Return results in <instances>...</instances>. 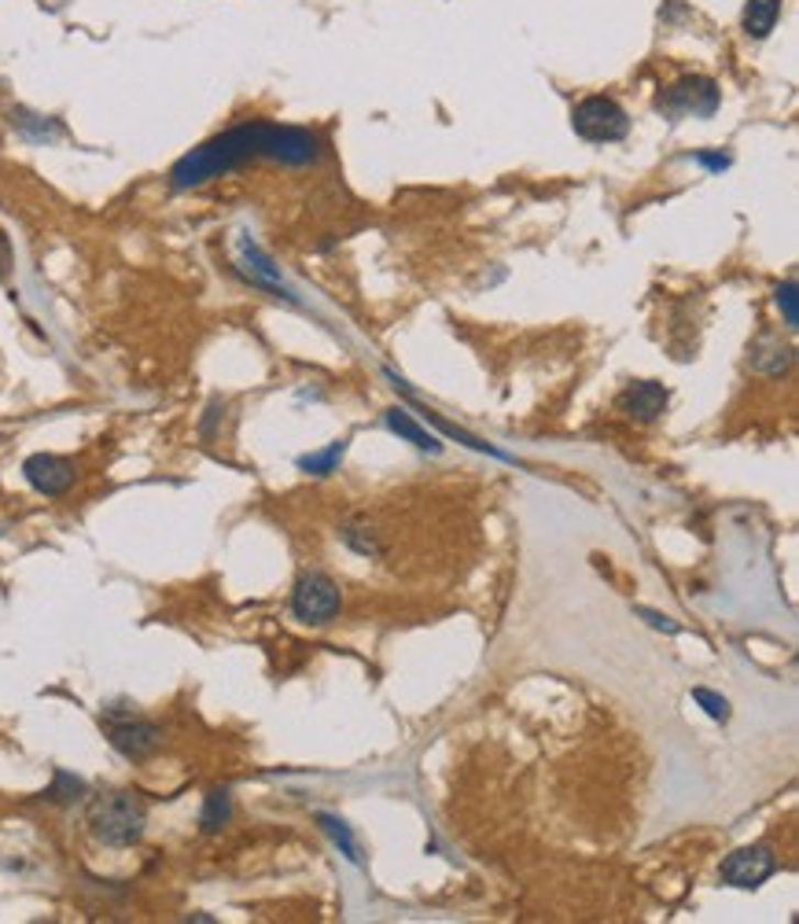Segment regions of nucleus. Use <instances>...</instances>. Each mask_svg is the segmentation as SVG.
Wrapping results in <instances>:
<instances>
[{
    "mask_svg": "<svg viewBox=\"0 0 799 924\" xmlns=\"http://www.w3.org/2000/svg\"><path fill=\"white\" fill-rule=\"evenodd\" d=\"M321 155L324 144L318 133L299 130V125H277V122H244L210 136L207 144H199L185 159H177L170 170V188L188 192V188H199L222 174H233L255 159H273L284 166H313L321 163Z\"/></svg>",
    "mask_w": 799,
    "mask_h": 924,
    "instance_id": "1",
    "label": "nucleus"
},
{
    "mask_svg": "<svg viewBox=\"0 0 799 924\" xmlns=\"http://www.w3.org/2000/svg\"><path fill=\"white\" fill-rule=\"evenodd\" d=\"M144 803L133 792H100L89 806V833L103 847H133L144 836Z\"/></svg>",
    "mask_w": 799,
    "mask_h": 924,
    "instance_id": "2",
    "label": "nucleus"
},
{
    "mask_svg": "<svg viewBox=\"0 0 799 924\" xmlns=\"http://www.w3.org/2000/svg\"><path fill=\"white\" fill-rule=\"evenodd\" d=\"M571 130L590 144H615L630 133V114L623 111V103L612 97H586L575 103L571 111Z\"/></svg>",
    "mask_w": 799,
    "mask_h": 924,
    "instance_id": "3",
    "label": "nucleus"
},
{
    "mask_svg": "<svg viewBox=\"0 0 799 924\" xmlns=\"http://www.w3.org/2000/svg\"><path fill=\"white\" fill-rule=\"evenodd\" d=\"M722 103V92L711 78L703 75H686L678 78L675 86H667L659 92L656 111L667 114V119H711Z\"/></svg>",
    "mask_w": 799,
    "mask_h": 924,
    "instance_id": "4",
    "label": "nucleus"
},
{
    "mask_svg": "<svg viewBox=\"0 0 799 924\" xmlns=\"http://www.w3.org/2000/svg\"><path fill=\"white\" fill-rule=\"evenodd\" d=\"M340 604H343L340 586L321 571L302 575L296 582V590H291V615H296L302 626L332 623V619L340 615Z\"/></svg>",
    "mask_w": 799,
    "mask_h": 924,
    "instance_id": "5",
    "label": "nucleus"
},
{
    "mask_svg": "<svg viewBox=\"0 0 799 924\" xmlns=\"http://www.w3.org/2000/svg\"><path fill=\"white\" fill-rule=\"evenodd\" d=\"M103 726H108L111 748L122 752L125 759H144V755H152L155 748H159V741H163L159 726H152L148 719L130 715V711H125V715H114V711H108V715H103Z\"/></svg>",
    "mask_w": 799,
    "mask_h": 924,
    "instance_id": "6",
    "label": "nucleus"
},
{
    "mask_svg": "<svg viewBox=\"0 0 799 924\" xmlns=\"http://www.w3.org/2000/svg\"><path fill=\"white\" fill-rule=\"evenodd\" d=\"M774 869H777L774 850L766 847V844H755V847L733 850V855L725 858V862H722V880H725L730 888L752 891V888H759L763 880H770Z\"/></svg>",
    "mask_w": 799,
    "mask_h": 924,
    "instance_id": "7",
    "label": "nucleus"
},
{
    "mask_svg": "<svg viewBox=\"0 0 799 924\" xmlns=\"http://www.w3.org/2000/svg\"><path fill=\"white\" fill-rule=\"evenodd\" d=\"M23 476H26V482L37 493H45V498H59V493H67L70 487H75L78 471H75V465H70L67 457L34 454V457H26Z\"/></svg>",
    "mask_w": 799,
    "mask_h": 924,
    "instance_id": "8",
    "label": "nucleus"
},
{
    "mask_svg": "<svg viewBox=\"0 0 799 924\" xmlns=\"http://www.w3.org/2000/svg\"><path fill=\"white\" fill-rule=\"evenodd\" d=\"M667 402H670L667 387L656 383V380H634L623 394L615 398L619 413L637 420V424H652V420H659L667 413Z\"/></svg>",
    "mask_w": 799,
    "mask_h": 924,
    "instance_id": "9",
    "label": "nucleus"
},
{
    "mask_svg": "<svg viewBox=\"0 0 799 924\" xmlns=\"http://www.w3.org/2000/svg\"><path fill=\"white\" fill-rule=\"evenodd\" d=\"M240 255H244V266H240V272H244L247 283H255V288H262V291H273L277 299L296 302V296L288 291V283L280 280V269L273 266V258L255 244V240L240 236Z\"/></svg>",
    "mask_w": 799,
    "mask_h": 924,
    "instance_id": "10",
    "label": "nucleus"
},
{
    "mask_svg": "<svg viewBox=\"0 0 799 924\" xmlns=\"http://www.w3.org/2000/svg\"><path fill=\"white\" fill-rule=\"evenodd\" d=\"M788 365H792V346H785L781 335L763 332L752 343V369H759L766 376H781Z\"/></svg>",
    "mask_w": 799,
    "mask_h": 924,
    "instance_id": "11",
    "label": "nucleus"
},
{
    "mask_svg": "<svg viewBox=\"0 0 799 924\" xmlns=\"http://www.w3.org/2000/svg\"><path fill=\"white\" fill-rule=\"evenodd\" d=\"M384 424L391 427V432H395L398 438H406V443H413L417 449H428V454H443V443H439V438L431 435L428 427H420L417 420L409 416L402 405L387 409V413H384Z\"/></svg>",
    "mask_w": 799,
    "mask_h": 924,
    "instance_id": "12",
    "label": "nucleus"
},
{
    "mask_svg": "<svg viewBox=\"0 0 799 924\" xmlns=\"http://www.w3.org/2000/svg\"><path fill=\"white\" fill-rule=\"evenodd\" d=\"M781 4L785 0H748V4H744V34L755 41L770 37V30L777 26V19H781Z\"/></svg>",
    "mask_w": 799,
    "mask_h": 924,
    "instance_id": "13",
    "label": "nucleus"
},
{
    "mask_svg": "<svg viewBox=\"0 0 799 924\" xmlns=\"http://www.w3.org/2000/svg\"><path fill=\"white\" fill-rule=\"evenodd\" d=\"M229 817H233V795H229V789H214L203 800V811H199V828L203 833H222Z\"/></svg>",
    "mask_w": 799,
    "mask_h": 924,
    "instance_id": "14",
    "label": "nucleus"
},
{
    "mask_svg": "<svg viewBox=\"0 0 799 924\" xmlns=\"http://www.w3.org/2000/svg\"><path fill=\"white\" fill-rule=\"evenodd\" d=\"M12 122H15V130L23 133L26 141H34V144H48V141H56V136L63 133L59 122L41 119V114H30V111H15Z\"/></svg>",
    "mask_w": 799,
    "mask_h": 924,
    "instance_id": "15",
    "label": "nucleus"
},
{
    "mask_svg": "<svg viewBox=\"0 0 799 924\" xmlns=\"http://www.w3.org/2000/svg\"><path fill=\"white\" fill-rule=\"evenodd\" d=\"M318 825L329 833V839L335 847L343 850L351 862H362V855H357V844H354V833H351V825L343 822V817H335V814H318Z\"/></svg>",
    "mask_w": 799,
    "mask_h": 924,
    "instance_id": "16",
    "label": "nucleus"
},
{
    "mask_svg": "<svg viewBox=\"0 0 799 924\" xmlns=\"http://www.w3.org/2000/svg\"><path fill=\"white\" fill-rule=\"evenodd\" d=\"M343 454H346V443L340 438V443H332L329 449H321V454H307V457H299V468H302V471H310V476H332V471L340 468Z\"/></svg>",
    "mask_w": 799,
    "mask_h": 924,
    "instance_id": "17",
    "label": "nucleus"
},
{
    "mask_svg": "<svg viewBox=\"0 0 799 924\" xmlns=\"http://www.w3.org/2000/svg\"><path fill=\"white\" fill-rule=\"evenodd\" d=\"M78 795H86V784H81V777L63 773V770H56V781H52V789H45V800H52V803H75Z\"/></svg>",
    "mask_w": 799,
    "mask_h": 924,
    "instance_id": "18",
    "label": "nucleus"
},
{
    "mask_svg": "<svg viewBox=\"0 0 799 924\" xmlns=\"http://www.w3.org/2000/svg\"><path fill=\"white\" fill-rule=\"evenodd\" d=\"M692 700H697L700 708H703V715L714 719V722H730V715H733V711H730V700L719 697V692H711V689H703V686L692 689Z\"/></svg>",
    "mask_w": 799,
    "mask_h": 924,
    "instance_id": "19",
    "label": "nucleus"
},
{
    "mask_svg": "<svg viewBox=\"0 0 799 924\" xmlns=\"http://www.w3.org/2000/svg\"><path fill=\"white\" fill-rule=\"evenodd\" d=\"M774 302H777V310L785 313V329L788 332H796L799 329V307H796V280H785L781 288L774 291Z\"/></svg>",
    "mask_w": 799,
    "mask_h": 924,
    "instance_id": "20",
    "label": "nucleus"
},
{
    "mask_svg": "<svg viewBox=\"0 0 799 924\" xmlns=\"http://www.w3.org/2000/svg\"><path fill=\"white\" fill-rule=\"evenodd\" d=\"M343 542L351 545L354 553H362V556H376V553H380V545H376V534L369 527H346Z\"/></svg>",
    "mask_w": 799,
    "mask_h": 924,
    "instance_id": "21",
    "label": "nucleus"
},
{
    "mask_svg": "<svg viewBox=\"0 0 799 924\" xmlns=\"http://www.w3.org/2000/svg\"><path fill=\"white\" fill-rule=\"evenodd\" d=\"M634 615L637 619H645V623L652 626V630H664V634H678V623L670 615H664V612H652V608H634Z\"/></svg>",
    "mask_w": 799,
    "mask_h": 924,
    "instance_id": "22",
    "label": "nucleus"
},
{
    "mask_svg": "<svg viewBox=\"0 0 799 924\" xmlns=\"http://www.w3.org/2000/svg\"><path fill=\"white\" fill-rule=\"evenodd\" d=\"M692 163L703 166V170H711V174L730 170V155H722V152H697L692 155Z\"/></svg>",
    "mask_w": 799,
    "mask_h": 924,
    "instance_id": "23",
    "label": "nucleus"
}]
</instances>
